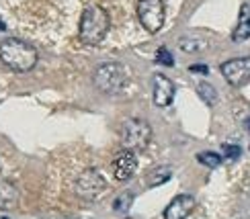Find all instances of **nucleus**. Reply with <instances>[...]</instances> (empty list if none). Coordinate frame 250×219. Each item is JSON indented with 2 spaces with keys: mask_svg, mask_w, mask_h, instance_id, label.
<instances>
[{
  "mask_svg": "<svg viewBox=\"0 0 250 219\" xmlns=\"http://www.w3.org/2000/svg\"><path fill=\"white\" fill-rule=\"evenodd\" d=\"M0 170H2V166H0Z\"/></svg>",
  "mask_w": 250,
  "mask_h": 219,
  "instance_id": "obj_23",
  "label": "nucleus"
},
{
  "mask_svg": "<svg viewBox=\"0 0 250 219\" xmlns=\"http://www.w3.org/2000/svg\"><path fill=\"white\" fill-rule=\"evenodd\" d=\"M189 70L191 72H199V74H207V72H209V68H207V66H191Z\"/></svg>",
  "mask_w": 250,
  "mask_h": 219,
  "instance_id": "obj_20",
  "label": "nucleus"
},
{
  "mask_svg": "<svg viewBox=\"0 0 250 219\" xmlns=\"http://www.w3.org/2000/svg\"><path fill=\"white\" fill-rule=\"evenodd\" d=\"M19 205V189L8 182V180H0V209L8 211V209H15Z\"/></svg>",
  "mask_w": 250,
  "mask_h": 219,
  "instance_id": "obj_12",
  "label": "nucleus"
},
{
  "mask_svg": "<svg viewBox=\"0 0 250 219\" xmlns=\"http://www.w3.org/2000/svg\"><path fill=\"white\" fill-rule=\"evenodd\" d=\"M107 189V180L97 168H86L78 174L74 182V193L82 201H92Z\"/></svg>",
  "mask_w": 250,
  "mask_h": 219,
  "instance_id": "obj_5",
  "label": "nucleus"
},
{
  "mask_svg": "<svg viewBox=\"0 0 250 219\" xmlns=\"http://www.w3.org/2000/svg\"><path fill=\"white\" fill-rule=\"evenodd\" d=\"M174 82L164 76V74H156L152 78V99H154V105L160 107V109H166L172 102L174 99Z\"/></svg>",
  "mask_w": 250,
  "mask_h": 219,
  "instance_id": "obj_9",
  "label": "nucleus"
},
{
  "mask_svg": "<svg viewBox=\"0 0 250 219\" xmlns=\"http://www.w3.org/2000/svg\"><path fill=\"white\" fill-rule=\"evenodd\" d=\"M197 160L203 166H207V168H217V166L222 164V156L215 152H199L197 154Z\"/></svg>",
  "mask_w": 250,
  "mask_h": 219,
  "instance_id": "obj_17",
  "label": "nucleus"
},
{
  "mask_svg": "<svg viewBox=\"0 0 250 219\" xmlns=\"http://www.w3.org/2000/svg\"><path fill=\"white\" fill-rule=\"evenodd\" d=\"M250 39V4L240 6V15H238V25L232 31V41L242 43V41Z\"/></svg>",
  "mask_w": 250,
  "mask_h": 219,
  "instance_id": "obj_11",
  "label": "nucleus"
},
{
  "mask_svg": "<svg viewBox=\"0 0 250 219\" xmlns=\"http://www.w3.org/2000/svg\"><path fill=\"white\" fill-rule=\"evenodd\" d=\"M111 170L117 180H121V182L129 180L135 174V170H138V156L129 150H121L119 154H115V158H113Z\"/></svg>",
  "mask_w": 250,
  "mask_h": 219,
  "instance_id": "obj_8",
  "label": "nucleus"
},
{
  "mask_svg": "<svg viewBox=\"0 0 250 219\" xmlns=\"http://www.w3.org/2000/svg\"><path fill=\"white\" fill-rule=\"evenodd\" d=\"M164 0H138V19L148 33H158L164 27Z\"/></svg>",
  "mask_w": 250,
  "mask_h": 219,
  "instance_id": "obj_6",
  "label": "nucleus"
},
{
  "mask_svg": "<svg viewBox=\"0 0 250 219\" xmlns=\"http://www.w3.org/2000/svg\"><path fill=\"white\" fill-rule=\"evenodd\" d=\"M240 145H230V143H224V156L226 158H230V160H236V158H240Z\"/></svg>",
  "mask_w": 250,
  "mask_h": 219,
  "instance_id": "obj_19",
  "label": "nucleus"
},
{
  "mask_svg": "<svg viewBox=\"0 0 250 219\" xmlns=\"http://www.w3.org/2000/svg\"><path fill=\"white\" fill-rule=\"evenodd\" d=\"M109 27H111L109 13L99 4H92L80 17L78 39L84 45H99L109 33Z\"/></svg>",
  "mask_w": 250,
  "mask_h": 219,
  "instance_id": "obj_2",
  "label": "nucleus"
},
{
  "mask_svg": "<svg viewBox=\"0 0 250 219\" xmlns=\"http://www.w3.org/2000/svg\"><path fill=\"white\" fill-rule=\"evenodd\" d=\"M244 127L250 131V115H248V117H246V121H244Z\"/></svg>",
  "mask_w": 250,
  "mask_h": 219,
  "instance_id": "obj_21",
  "label": "nucleus"
},
{
  "mask_svg": "<svg viewBox=\"0 0 250 219\" xmlns=\"http://www.w3.org/2000/svg\"><path fill=\"white\" fill-rule=\"evenodd\" d=\"M92 82L105 95H121L129 84V70L117 61H109L97 68Z\"/></svg>",
  "mask_w": 250,
  "mask_h": 219,
  "instance_id": "obj_3",
  "label": "nucleus"
},
{
  "mask_svg": "<svg viewBox=\"0 0 250 219\" xmlns=\"http://www.w3.org/2000/svg\"><path fill=\"white\" fill-rule=\"evenodd\" d=\"M131 205H133V193L125 191V193L117 195V199L113 201V209H115L117 213H127L131 209Z\"/></svg>",
  "mask_w": 250,
  "mask_h": 219,
  "instance_id": "obj_16",
  "label": "nucleus"
},
{
  "mask_svg": "<svg viewBox=\"0 0 250 219\" xmlns=\"http://www.w3.org/2000/svg\"><path fill=\"white\" fill-rule=\"evenodd\" d=\"M156 61H158V64H162V66H174V58H172V54L166 47H160L158 49V54H156Z\"/></svg>",
  "mask_w": 250,
  "mask_h": 219,
  "instance_id": "obj_18",
  "label": "nucleus"
},
{
  "mask_svg": "<svg viewBox=\"0 0 250 219\" xmlns=\"http://www.w3.org/2000/svg\"><path fill=\"white\" fill-rule=\"evenodd\" d=\"M179 47L187 54H197V51H203L207 47V39L199 35H183L179 39Z\"/></svg>",
  "mask_w": 250,
  "mask_h": 219,
  "instance_id": "obj_13",
  "label": "nucleus"
},
{
  "mask_svg": "<svg viewBox=\"0 0 250 219\" xmlns=\"http://www.w3.org/2000/svg\"><path fill=\"white\" fill-rule=\"evenodd\" d=\"M170 179V166H156L148 174V186H158L164 184Z\"/></svg>",
  "mask_w": 250,
  "mask_h": 219,
  "instance_id": "obj_14",
  "label": "nucleus"
},
{
  "mask_svg": "<svg viewBox=\"0 0 250 219\" xmlns=\"http://www.w3.org/2000/svg\"><path fill=\"white\" fill-rule=\"evenodd\" d=\"M6 27H4V23H2V20H0V31H4Z\"/></svg>",
  "mask_w": 250,
  "mask_h": 219,
  "instance_id": "obj_22",
  "label": "nucleus"
},
{
  "mask_svg": "<svg viewBox=\"0 0 250 219\" xmlns=\"http://www.w3.org/2000/svg\"><path fill=\"white\" fill-rule=\"evenodd\" d=\"M220 70H222V76L226 78L228 84L240 88L246 82H250V56L228 60L220 66Z\"/></svg>",
  "mask_w": 250,
  "mask_h": 219,
  "instance_id": "obj_7",
  "label": "nucleus"
},
{
  "mask_svg": "<svg viewBox=\"0 0 250 219\" xmlns=\"http://www.w3.org/2000/svg\"><path fill=\"white\" fill-rule=\"evenodd\" d=\"M152 139V127L146 119L140 117H129L121 123L119 127V141L123 145V150L129 152H142L148 148V143Z\"/></svg>",
  "mask_w": 250,
  "mask_h": 219,
  "instance_id": "obj_4",
  "label": "nucleus"
},
{
  "mask_svg": "<svg viewBox=\"0 0 250 219\" xmlns=\"http://www.w3.org/2000/svg\"><path fill=\"white\" fill-rule=\"evenodd\" d=\"M195 209V199L191 195H179L164 209V219H187Z\"/></svg>",
  "mask_w": 250,
  "mask_h": 219,
  "instance_id": "obj_10",
  "label": "nucleus"
},
{
  "mask_svg": "<svg viewBox=\"0 0 250 219\" xmlns=\"http://www.w3.org/2000/svg\"><path fill=\"white\" fill-rule=\"evenodd\" d=\"M37 49L23 39H4L0 43V61L13 72H29L37 64Z\"/></svg>",
  "mask_w": 250,
  "mask_h": 219,
  "instance_id": "obj_1",
  "label": "nucleus"
},
{
  "mask_svg": "<svg viewBox=\"0 0 250 219\" xmlns=\"http://www.w3.org/2000/svg\"><path fill=\"white\" fill-rule=\"evenodd\" d=\"M197 95H199L201 100L207 102L209 107H213L217 102V92H215V88L209 84V82H199V84H197Z\"/></svg>",
  "mask_w": 250,
  "mask_h": 219,
  "instance_id": "obj_15",
  "label": "nucleus"
}]
</instances>
